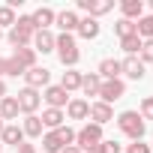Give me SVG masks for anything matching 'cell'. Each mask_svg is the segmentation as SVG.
<instances>
[{
  "label": "cell",
  "instance_id": "1",
  "mask_svg": "<svg viewBox=\"0 0 153 153\" xmlns=\"http://www.w3.org/2000/svg\"><path fill=\"white\" fill-rule=\"evenodd\" d=\"M54 48H57V57H60V63L63 66H75L78 63V45H75V39H72V33H60L57 39H54Z\"/></svg>",
  "mask_w": 153,
  "mask_h": 153
},
{
  "label": "cell",
  "instance_id": "2",
  "mask_svg": "<svg viewBox=\"0 0 153 153\" xmlns=\"http://www.w3.org/2000/svg\"><path fill=\"white\" fill-rule=\"evenodd\" d=\"M117 126H120V132L129 135L132 141H141V138H144V120H141L138 111H123V114L117 117Z\"/></svg>",
  "mask_w": 153,
  "mask_h": 153
},
{
  "label": "cell",
  "instance_id": "3",
  "mask_svg": "<svg viewBox=\"0 0 153 153\" xmlns=\"http://www.w3.org/2000/svg\"><path fill=\"white\" fill-rule=\"evenodd\" d=\"M75 147H81V150H87V147H93V144H99L102 141V126H96V123H87V126H81L78 132H75Z\"/></svg>",
  "mask_w": 153,
  "mask_h": 153
},
{
  "label": "cell",
  "instance_id": "4",
  "mask_svg": "<svg viewBox=\"0 0 153 153\" xmlns=\"http://www.w3.org/2000/svg\"><path fill=\"white\" fill-rule=\"evenodd\" d=\"M123 90H126V84H123L120 78H111V81H102V84H99V96H102L105 105H111L114 99H120Z\"/></svg>",
  "mask_w": 153,
  "mask_h": 153
},
{
  "label": "cell",
  "instance_id": "5",
  "mask_svg": "<svg viewBox=\"0 0 153 153\" xmlns=\"http://www.w3.org/2000/svg\"><path fill=\"white\" fill-rule=\"evenodd\" d=\"M78 9H84L90 18H99L114 9V0H78Z\"/></svg>",
  "mask_w": 153,
  "mask_h": 153
},
{
  "label": "cell",
  "instance_id": "6",
  "mask_svg": "<svg viewBox=\"0 0 153 153\" xmlns=\"http://www.w3.org/2000/svg\"><path fill=\"white\" fill-rule=\"evenodd\" d=\"M39 96H42L39 90H33V87H24V90H21L15 99H18V108H21L24 114H33V111L39 108V102H42Z\"/></svg>",
  "mask_w": 153,
  "mask_h": 153
},
{
  "label": "cell",
  "instance_id": "7",
  "mask_svg": "<svg viewBox=\"0 0 153 153\" xmlns=\"http://www.w3.org/2000/svg\"><path fill=\"white\" fill-rule=\"evenodd\" d=\"M48 78H51V72H48V69H42V66H33V69H27V72H24V81H27V87H33V90L45 87V84H48Z\"/></svg>",
  "mask_w": 153,
  "mask_h": 153
},
{
  "label": "cell",
  "instance_id": "8",
  "mask_svg": "<svg viewBox=\"0 0 153 153\" xmlns=\"http://www.w3.org/2000/svg\"><path fill=\"white\" fill-rule=\"evenodd\" d=\"M120 72L126 75V78L138 81V78H144V63L138 57H126V60H120Z\"/></svg>",
  "mask_w": 153,
  "mask_h": 153
},
{
  "label": "cell",
  "instance_id": "9",
  "mask_svg": "<svg viewBox=\"0 0 153 153\" xmlns=\"http://www.w3.org/2000/svg\"><path fill=\"white\" fill-rule=\"evenodd\" d=\"M9 42H12L15 48H27V45L33 42V30H27V27L15 24V27L9 30Z\"/></svg>",
  "mask_w": 153,
  "mask_h": 153
},
{
  "label": "cell",
  "instance_id": "10",
  "mask_svg": "<svg viewBox=\"0 0 153 153\" xmlns=\"http://www.w3.org/2000/svg\"><path fill=\"white\" fill-rule=\"evenodd\" d=\"M54 33L51 30H36L33 33V45H36V51H42V54H48V51H54Z\"/></svg>",
  "mask_w": 153,
  "mask_h": 153
},
{
  "label": "cell",
  "instance_id": "11",
  "mask_svg": "<svg viewBox=\"0 0 153 153\" xmlns=\"http://www.w3.org/2000/svg\"><path fill=\"white\" fill-rule=\"evenodd\" d=\"M12 60H15V63L27 72V69H33V66H36V48H15Z\"/></svg>",
  "mask_w": 153,
  "mask_h": 153
},
{
  "label": "cell",
  "instance_id": "12",
  "mask_svg": "<svg viewBox=\"0 0 153 153\" xmlns=\"http://www.w3.org/2000/svg\"><path fill=\"white\" fill-rule=\"evenodd\" d=\"M66 90L60 87V84H54V87H45V93H42V99L51 105V108H60V105H66Z\"/></svg>",
  "mask_w": 153,
  "mask_h": 153
},
{
  "label": "cell",
  "instance_id": "13",
  "mask_svg": "<svg viewBox=\"0 0 153 153\" xmlns=\"http://www.w3.org/2000/svg\"><path fill=\"white\" fill-rule=\"evenodd\" d=\"M90 117H93L96 126H102V123L114 120V111H111V105H105V102H93V105H90Z\"/></svg>",
  "mask_w": 153,
  "mask_h": 153
},
{
  "label": "cell",
  "instance_id": "14",
  "mask_svg": "<svg viewBox=\"0 0 153 153\" xmlns=\"http://www.w3.org/2000/svg\"><path fill=\"white\" fill-rule=\"evenodd\" d=\"M30 18H33L36 30H48V24H54V18H57V15H54V9H48V6H39V9H36Z\"/></svg>",
  "mask_w": 153,
  "mask_h": 153
},
{
  "label": "cell",
  "instance_id": "15",
  "mask_svg": "<svg viewBox=\"0 0 153 153\" xmlns=\"http://www.w3.org/2000/svg\"><path fill=\"white\" fill-rule=\"evenodd\" d=\"M78 36L81 39H96L99 36V21L90 18V15L87 18H78Z\"/></svg>",
  "mask_w": 153,
  "mask_h": 153
},
{
  "label": "cell",
  "instance_id": "16",
  "mask_svg": "<svg viewBox=\"0 0 153 153\" xmlns=\"http://www.w3.org/2000/svg\"><path fill=\"white\" fill-rule=\"evenodd\" d=\"M66 111H69L72 120H84V117H90V102H84V99H69Z\"/></svg>",
  "mask_w": 153,
  "mask_h": 153
},
{
  "label": "cell",
  "instance_id": "17",
  "mask_svg": "<svg viewBox=\"0 0 153 153\" xmlns=\"http://www.w3.org/2000/svg\"><path fill=\"white\" fill-rule=\"evenodd\" d=\"M117 75H120V60L105 57V60L99 63V78H102V81H111V78H117Z\"/></svg>",
  "mask_w": 153,
  "mask_h": 153
},
{
  "label": "cell",
  "instance_id": "18",
  "mask_svg": "<svg viewBox=\"0 0 153 153\" xmlns=\"http://www.w3.org/2000/svg\"><path fill=\"white\" fill-rule=\"evenodd\" d=\"M18 99L15 96H3V99H0V117H3V120H15L18 117Z\"/></svg>",
  "mask_w": 153,
  "mask_h": 153
},
{
  "label": "cell",
  "instance_id": "19",
  "mask_svg": "<svg viewBox=\"0 0 153 153\" xmlns=\"http://www.w3.org/2000/svg\"><path fill=\"white\" fill-rule=\"evenodd\" d=\"M54 21L60 24V30H63V33H72V30H78V15H75L72 9H63V12H60Z\"/></svg>",
  "mask_w": 153,
  "mask_h": 153
},
{
  "label": "cell",
  "instance_id": "20",
  "mask_svg": "<svg viewBox=\"0 0 153 153\" xmlns=\"http://www.w3.org/2000/svg\"><path fill=\"white\" fill-rule=\"evenodd\" d=\"M0 138H3V144H21L24 141V129L21 126H15V123H9V126H3V132H0Z\"/></svg>",
  "mask_w": 153,
  "mask_h": 153
},
{
  "label": "cell",
  "instance_id": "21",
  "mask_svg": "<svg viewBox=\"0 0 153 153\" xmlns=\"http://www.w3.org/2000/svg\"><path fill=\"white\" fill-rule=\"evenodd\" d=\"M39 120H42V126H48V129L54 132V129L63 126V111H60V108H48V111H42Z\"/></svg>",
  "mask_w": 153,
  "mask_h": 153
},
{
  "label": "cell",
  "instance_id": "22",
  "mask_svg": "<svg viewBox=\"0 0 153 153\" xmlns=\"http://www.w3.org/2000/svg\"><path fill=\"white\" fill-rule=\"evenodd\" d=\"M99 84H102V78H99V72H90V75H81V90H84L87 96H99Z\"/></svg>",
  "mask_w": 153,
  "mask_h": 153
},
{
  "label": "cell",
  "instance_id": "23",
  "mask_svg": "<svg viewBox=\"0 0 153 153\" xmlns=\"http://www.w3.org/2000/svg\"><path fill=\"white\" fill-rule=\"evenodd\" d=\"M120 9H123V18H126V21H132V18H141L144 3H141V0H123Z\"/></svg>",
  "mask_w": 153,
  "mask_h": 153
},
{
  "label": "cell",
  "instance_id": "24",
  "mask_svg": "<svg viewBox=\"0 0 153 153\" xmlns=\"http://www.w3.org/2000/svg\"><path fill=\"white\" fill-rule=\"evenodd\" d=\"M135 33H138L141 39H153V12L138 18V24H135Z\"/></svg>",
  "mask_w": 153,
  "mask_h": 153
},
{
  "label": "cell",
  "instance_id": "25",
  "mask_svg": "<svg viewBox=\"0 0 153 153\" xmlns=\"http://www.w3.org/2000/svg\"><path fill=\"white\" fill-rule=\"evenodd\" d=\"M24 135H30V138H39V135H42V120H39L36 114H27V120H24Z\"/></svg>",
  "mask_w": 153,
  "mask_h": 153
},
{
  "label": "cell",
  "instance_id": "26",
  "mask_svg": "<svg viewBox=\"0 0 153 153\" xmlns=\"http://www.w3.org/2000/svg\"><path fill=\"white\" fill-rule=\"evenodd\" d=\"M60 87H63L66 93H69V90H78V87H81V72H63Z\"/></svg>",
  "mask_w": 153,
  "mask_h": 153
},
{
  "label": "cell",
  "instance_id": "27",
  "mask_svg": "<svg viewBox=\"0 0 153 153\" xmlns=\"http://www.w3.org/2000/svg\"><path fill=\"white\" fill-rule=\"evenodd\" d=\"M141 42H144V39L135 33V36H126V39H120V48H123L129 57H135V51H141Z\"/></svg>",
  "mask_w": 153,
  "mask_h": 153
},
{
  "label": "cell",
  "instance_id": "28",
  "mask_svg": "<svg viewBox=\"0 0 153 153\" xmlns=\"http://www.w3.org/2000/svg\"><path fill=\"white\" fill-rule=\"evenodd\" d=\"M114 33H117L120 39H126V36H135V21H126V18H120V21L114 24Z\"/></svg>",
  "mask_w": 153,
  "mask_h": 153
},
{
  "label": "cell",
  "instance_id": "29",
  "mask_svg": "<svg viewBox=\"0 0 153 153\" xmlns=\"http://www.w3.org/2000/svg\"><path fill=\"white\" fill-rule=\"evenodd\" d=\"M42 150H45V153H60L63 144H60V138H57L54 132H48V135L42 138Z\"/></svg>",
  "mask_w": 153,
  "mask_h": 153
},
{
  "label": "cell",
  "instance_id": "30",
  "mask_svg": "<svg viewBox=\"0 0 153 153\" xmlns=\"http://www.w3.org/2000/svg\"><path fill=\"white\" fill-rule=\"evenodd\" d=\"M54 135L60 138V144H63V147H69V144L75 141V132H72L69 126H60V129H54Z\"/></svg>",
  "mask_w": 153,
  "mask_h": 153
},
{
  "label": "cell",
  "instance_id": "31",
  "mask_svg": "<svg viewBox=\"0 0 153 153\" xmlns=\"http://www.w3.org/2000/svg\"><path fill=\"white\" fill-rule=\"evenodd\" d=\"M141 63H153V39H144L141 42Z\"/></svg>",
  "mask_w": 153,
  "mask_h": 153
},
{
  "label": "cell",
  "instance_id": "32",
  "mask_svg": "<svg viewBox=\"0 0 153 153\" xmlns=\"http://www.w3.org/2000/svg\"><path fill=\"white\" fill-rule=\"evenodd\" d=\"M3 24L15 27V9H9V6H0V27H3Z\"/></svg>",
  "mask_w": 153,
  "mask_h": 153
},
{
  "label": "cell",
  "instance_id": "33",
  "mask_svg": "<svg viewBox=\"0 0 153 153\" xmlns=\"http://www.w3.org/2000/svg\"><path fill=\"white\" fill-rule=\"evenodd\" d=\"M141 120H153V99L141 102Z\"/></svg>",
  "mask_w": 153,
  "mask_h": 153
},
{
  "label": "cell",
  "instance_id": "34",
  "mask_svg": "<svg viewBox=\"0 0 153 153\" xmlns=\"http://www.w3.org/2000/svg\"><path fill=\"white\" fill-rule=\"evenodd\" d=\"M126 153H150V144H144V141H135V144H129V150Z\"/></svg>",
  "mask_w": 153,
  "mask_h": 153
},
{
  "label": "cell",
  "instance_id": "35",
  "mask_svg": "<svg viewBox=\"0 0 153 153\" xmlns=\"http://www.w3.org/2000/svg\"><path fill=\"white\" fill-rule=\"evenodd\" d=\"M102 150L105 153H120V144L117 141H102Z\"/></svg>",
  "mask_w": 153,
  "mask_h": 153
},
{
  "label": "cell",
  "instance_id": "36",
  "mask_svg": "<svg viewBox=\"0 0 153 153\" xmlns=\"http://www.w3.org/2000/svg\"><path fill=\"white\" fill-rule=\"evenodd\" d=\"M15 153H36V150H33V144H24V141H21V144L15 147Z\"/></svg>",
  "mask_w": 153,
  "mask_h": 153
},
{
  "label": "cell",
  "instance_id": "37",
  "mask_svg": "<svg viewBox=\"0 0 153 153\" xmlns=\"http://www.w3.org/2000/svg\"><path fill=\"white\" fill-rule=\"evenodd\" d=\"M60 153H81V147H75V144H69V147H63Z\"/></svg>",
  "mask_w": 153,
  "mask_h": 153
},
{
  "label": "cell",
  "instance_id": "38",
  "mask_svg": "<svg viewBox=\"0 0 153 153\" xmlns=\"http://www.w3.org/2000/svg\"><path fill=\"white\" fill-rule=\"evenodd\" d=\"M87 153H105V150H102V141H99V144H93V147H87Z\"/></svg>",
  "mask_w": 153,
  "mask_h": 153
},
{
  "label": "cell",
  "instance_id": "39",
  "mask_svg": "<svg viewBox=\"0 0 153 153\" xmlns=\"http://www.w3.org/2000/svg\"><path fill=\"white\" fill-rule=\"evenodd\" d=\"M0 75H6V57H0Z\"/></svg>",
  "mask_w": 153,
  "mask_h": 153
},
{
  "label": "cell",
  "instance_id": "40",
  "mask_svg": "<svg viewBox=\"0 0 153 153\" xmlns=\"http://www.w3.org/2000/svg\"><path fill=\"white\" fill-rule=\"evenodd\" d=\"M6 96V84H3V78H0V99Z\"/></svg>",
  "mask_w": 153,
  "mask_h": 153
},
{
  "label": "cell",
  "instance_id": "41",
  "mask_svg": "<svg viewBox=\"0 0 153 153\" xmlns=\"http://www.w3.org/2000/svg\"><path fill=\"white\" fill-rule=\"evenodd\" d=\"M0 132H3V117H0Z\"/></svg>",
  "mask_w": 153,
  "mask_h": 153
},
{
  "label": "cell",
  "instance_id": "42",
  "mask_svg": "<svg viewBox=\"0 0 153 153\" xmlns=\"http://www.w3.org/2000/svg\"><path fill=\"white\" fill-rule=\"evenodd\" d=\"M0 39H3V33H0Z\"/></svg>",
  "mask_w": 153,
  "mask_h": 153
},
{
  "label": "cell",
  "instance_id": "43",
  "mask_svg": "<svg viewBox=\"0 0 153 153\" xmlns=\"http://www.w3.org/2000/svg\"><path fill=\"white\" fill-rule=\"evenodd\" d=\"M0 150H3V144H0Z\"/></svg>",
  "mask_w": 153,
  "mask_h": 153
}]
</instances>
